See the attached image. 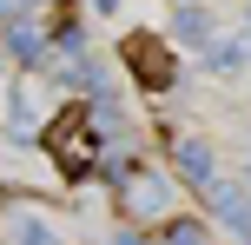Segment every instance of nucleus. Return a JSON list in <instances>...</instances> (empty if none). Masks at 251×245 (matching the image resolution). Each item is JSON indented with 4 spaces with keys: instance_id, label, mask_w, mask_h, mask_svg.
Segmentation results:
<instances>
[{
    "instance_id": "f257e3e1",
    "label": "nucleus",
    "mask_w": 251,
    "mask_h": 245,
    "mask_svg": "<svg viewBox=\"0 0 251 245\" xmlns=\"http://www.w3.org/2000/svg\"><path fill=\"white\" fill-rule=\"evenodd\" d=\"M47 153H53V166L66 172V179H86L93 166H100V119H93V106H66V113H53V126H47Z\"/></svg>"
},
{
    "instance_id": "f03ea898",
    "label": "nucleus",
    "mask_w": 251,
    "mask_h": 245,
    "mask_svg": "<svg viewBox=\"0 0 251 245\" xmlns=\"http://www.w3.org/2000/svg\"><path fill=\"white\" fill-rule=\"evenodd\" d=\"M119 212L139 219V225H159L165 212H172V179H165L159 166H132L119 179Z\"/></svg>"
},
{
    "instance_id": "7ed1b4c3",
    "label": "nucleus",
    "mask_w": 251,
    "mask_h": 245,
    "mask_svg": "<svg viewBox=\"0 0 251 245\" xmlns=\"http://www.w3.org/2000/svg\"><path fill=\"white\" fill-rule=\"evenodd\" d=\"M126 66H132V80H139L146 93H165V86L178 80V60L165 53L159 33H132V40H126Z\"/></svg>"
},
{
    "instance_id": "20e7f679",
    "label": "nucleus",
    "mask_w": 251,
    "mask_h": 245,
    "mask_svg": "<svg viewBox=\"0 0 251 245\" xmlns=\"http://www.w3.org/2000/svg\"><path fill=\"white\" fill-rule=\"evenodd\" d=\"M205 206H212V219H218V225H231V232H245V239H251V199L238 192V186L212 179V186H205Z\"/></svg>"
},
{
    "instance_id": "39448f33",
    "label": "nucleus",
    "mask_w": 251,
    "mask_h": 245,
    "mask_svg": "<svg viewBox=\"0 0 251 245\" xmlns=\"http://www.w3.org/2000/svg\"><path fill=\"white\" fill-rule=\"evenodd\" d=\"M172 159H178V172H185V179L199 186V192H205V186L218 179V172H212V153H205L199 139H178V146H172Z\"/></svg>"
},
{
    "instance_id": "423d86ee",
    "label": "nucleus",
    "mask_w": 251,
    "mask_h": 245,
    "mask_svg": "<svg viewBox=\"0 0 251 245\" xmlns=\"http://www.w3.org/2000/svg\"><path fill=\"white\" fill-rule=\"evenodd\" d=\"M172 33H178V40H192V47H212V13H205L199 0H185V7L172 13Z\"/></svg>"
},
{
    "instance_id": "0eeeda50",
    "label": "nucleus",
    "mask_w": 251,
    "mask_h": 245,
    "mask_svg": "<svg viewBox=\"0 0 251 245\" xmlns=\"http://www.w3.org/2000/svg\"><path fill=\"white\" fill-rule=\"evenodd\" d=\"M7 119H13V126H20V133H26V126H33V119H40V80H33V73H26L20 86L7 93Z\"/></svg>"
},
{
    "instance_id": "6e6552de",
    "label": "nucleus",
    "mask_w": 251,
    "mask_h": 245,
    "mask_svg": "<svg viewBox=\"0 0 251 245\" xmlns=\"http://www.w3.org/2000/svg\"><path fill=\"white\" fill-rule=\"evenodd\" d=\"M7 53H13L20 66H40V60H47V40H40L26 20H13V27H7Z\"/></svg>"
},
{
    "instance_id": "1a4fd4ad",
    "label": "nucleus",
    "mask_w": 251,
    "mask_h": 245,
    "mask_svg": "<svg viewBox=\"0 0 251 245\" xmlns=\"http://www.w3.org/2000/svg\"><path fill=\"white\" fill-rule=\"evenodd\" d=\"M205 66H212V73H238L245 47H238V40H218V47H205Z\"/></svg>"
},
{
    "instance_id": "9d476101",
    "label": "nucleus",
    "mask_w": 251,
    "mask_h": 245,
    "mask_svg": "<svg viewBox=\"0 0 251 245\" xmlns=\"http://www.w3.org/2000/svg\"><path fill=\"white\" fill-rule=\"evenodd\" d=\"M159 245H205V225H199V219H178V225H165Z\"/></svg>"
},
{
    "instance_id": "9b49d317",
    "label": "nucleus",
    "mask_w": 251,
    "mask_h": 245,
    "mask_svg": "<svg viewBox=\"0 0 251 245\" xmlns=\"http://www.w3.org/2000/svg\"><path fill=\"white\" fill-rule=\"evenodd\" d=\"M13 245H60V239H53V232H47L40 219H20V232H13Z\"/></svg>"
},
{
    "instance_id": "f8f14e48",
    "label": "nucleus",
    "mask_w": 251,
    "mask_h": 245,
    "mask_svg": "<svg viewBox=\"0 0 251 245\" xmlns=\"http://www.w3.org/2000/svg\"><path fill=\"white\" fill-rule=\"evenodd\" d=\"M33 7H40V0H0V20L13 27V20H26V13H33Z\"/></svg>"
},
{
    "instance_id": "ddd939ff",
    "label": "nucleus",
    "mask_w": 251,
    "mask_h": 245,
    "mask_svg": "<svg viewBox=\"0 0 251 245\" xmlns=\"http://www.w3.org/2000/svg\"><path fill=\"white\" fill-rule=\"evenodd\" d=\"M93 7H100V13H113V7H119V0H93Z\"/></svg>"
},
{
    "instance_id": "4468645a",
    "label": "nucleus",
    "mask_w": 251,
    "mask_h": 245,
    "mask_svg": "<svg viewBox=\"0 0 251 245\" xmlns=\"http://www.w3.org/2000/svg\"><path fill=\"white\" fill-rule=\"evenodd\" d=\"M113 245H139V239H132V232H119V239H113Z\"/></svg>"
}]
</instances>
